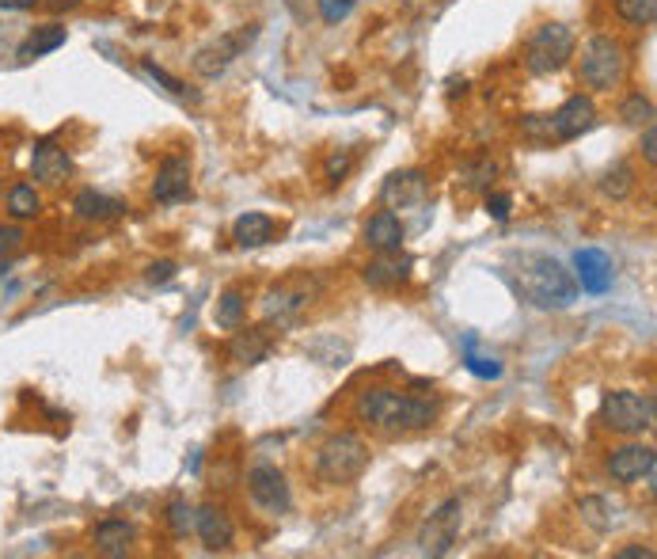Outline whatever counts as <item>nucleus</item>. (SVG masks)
<instances>
[{
	"label": "nucleus",
	"mask_w": 657,
	"mask_h": 559,
	"mask_svg": "<svg viewBox=\"0 0 657 559\" xmlns=\"http://www.w3.org/2000/svg\"><path fill=\"white\" fill-rule=\"evenodd\" d=\"M513 286L528 305L543 313H563L578 301V282L559 259L543 252H520L513 255Z\"/></svg>",
	"instance_id": "nucleus-1"
},
{
	"label": "nucleus",
	"mask_w": 657,
	"mask_h": 559,
	"mask_svg": "<svg viewBox=\"0 0 657 559\" xmlns=\"http://www.w3.org/2000/svg\"><path fill=\"white\" fill-rule=\"evenodd\" d=\"M354 415L368 427L384 430V434H411V430L434 427L437 399L391 393V388H368V393L357 396Z\"/></svg>",
	"instance_id": "nucleus-2"
},
{
	"label": "nucleus",
	"mask_w": 657,
	"mask_h": 559,
	"mask_svg": "<svg viewBox=\"0 0 657 559\" xmlns=\"http://www.w3.org/2000/svg\"><path fill=\"white\" fill-rule=\"evenodd\" d=\"M368 468V445L362 434L342 430L331 434L316 453V479L327 487H347L354 479H362Z\"/></svg>",
	"instance_id": "nucleus-3"
},
{
	"label": "nucleus",
	"mask_w": 657,
	"mask_h": 559,
	"mask_svg": "<svg viewBox=\"0 0 657 559\" xmlns=\"http://www.w3.org/2000/svg\"><path fill=\"white\" fill-rule=\"evenodd\" d=\"M627 77V54L612 35H593L582 46V84L593 92H612Z\"/></svg>",
	"instance_id": "nucleus-4"
},
{
	"label": "nucleus",
	"mask_w": 657,
	"mask_h": 559,
	"mask_svg": "<svg viewBox=\"0 0 657 559\" xmlns=\"http://www.w3.org/2000/svg\"><path fill=\"white\" fill-rule=\"evenodd\" d=\"M657 404L650 393H631V388H612L600 404V419L615 434H646L654 427Z\"/></svg>",
	"instance_id": "nucleus-5"
},
{
	"label": "nucleus",
	"mask_w": 657,
	"mask_h": 559,
	"mask_svg": "<svg viewBox=\"0 0 657 559\" xmlns=\"http://www.w3.org/2000/svg\"><path fill=\"white\" fill-rule=\"evenodd\" d=\"M574 58V31L566 23H543L525 46V66L536 77H551Z\"/></svg>",
	"instance_id": "nucleus-6"
},
{
	"label": "nucleus",
	"mask_w": 657,
	"mask_h": 559,
	"mask_svg": "<svg viewBox=\"0 0 657 559\" xmlns=\"http://www.w3.org/2000/svg\"><path fill=\"white\" fill-rule=\"evenodd\" d=\"M259 38V27L255 23H247V27H236V31H228V35H221L218 43H210V46H202V50L195 54V73L202 77V80H218L221 73H228V66L232 61L239 58V54L247 50V46Z\"/></svg>",
	"instance_id": "nucleus-7"
},
{
	"label": "nucleus",
	"mask_w": 657,
	"mask_h": 559,
	"mask_svg": "<svg viewBox=\"0 0 657 559\" xmlns=\"http://www.w3.org/2000/svg\"><path fill=\"white\" fill-rule=\"evenodd\" d=\"M460 525H464V502L460 499H445L434 514L422 522L419 529V552L422 556H448L460 537Z\"/></svg>",
	"instance_id": "nucleus-8"
},
{
	"label": "nucleus",
	"mask_w": 657,
	"mask_h": 559,
	"mask_svg": "<svg viewBox=\"0 0 657 559\" xmlns=\"http://www.w3.org/2000/svg\"><path fill=\"white\" fill-rule=\"evenodd\" d=\"M247 494H251V502L259 510H267V514H290L293 506V491H290V479L278 465H255L251 473H247Z\"/></svg>",
	"instance_id": "nucleus-9"
},
{
	"label": "nucleus",
	"mask_w": 657,
	"mask_h": 559,
	"mask_svg": "<svg viewBox=\"0 0 657 559\" xmlns=\"http://www.w3.org/2000/svg\"><path fill=\"white\" fill-rule=\"evenodd\" d=\"M593 123H597V103H593L589 95H571V100L548 118L551 141H578L582 133L593 130Z\"/></svg>",
	"instance_id": "nucleus-10"
},
{
	"label": "nucleus",
	"mask_w": 657,
	"mask_h": 559,
	"mask_svg": "<svg viewBox=\"0 0 657 559\" xmlns=\"http://www.w3.org/2000/svg\"><path fill=\"white\" fill-rule=\"evenodd\" d=\"M574 282H582V290L593 293V298L608 293L615 282L612 255L600 252V247H578V252H574Z\"/></svg>",
	"instance_id": "nucleus-11"
},
{
	"label": "nucleus",
	"mask_w": 657,
	"mask_h": 559,
	"mask_svg": "<svg viewBox=\"0 0 657 559\" xmlns=\"http://www.w3.org/2000/svg\"><path fill=\"white\" fill-rule=\"evenodd\" d=\"M190 198V160L187 156H164L152 179V202L179 206Z\"/></svg>",
	"instance_id": "nucleus-12"
},
{
	"label": "nucleus",
	"mask_w": 657,
	"mask_h": 559,
	"mask_svg": "<svg viewBox=\"0 0 657 559\" xmlns=\"http://www.w3.org/2000/svg\"><path fill=\"white\" fill-rule=\"evenodd\" d=\"M426 198H430V179L419 172V167H407V172L388 175V183L380 187L384 210H411V206H422Z\"/></svg>",
	"instance_id": "nucleus-13"
},
{
	"label": "nucleus",
	"mask_w": 657,
	"mask_h": 559,
	"mask_svg": "<svg viewBox=\"0 0 657 559\" xmlns=\"http://www.w3.org/2000/svg\"><path fill=\"white\" fill-rule=\"evenodd\" d=\"M31 175L38 183H46V187H61L73 175V160H69V153L54 138H43L31 149Z\"/></svg>",
	"instance_id": "nucleus-14"
},
{
	"label": "nucleus",
	"mask_w": 657,
	"mask_h": 559,
	"mask_svg": "<svg viewBox=\"0 0 657 559\" xmlns=\"http://www.w3.org/2000/svg\"><path fill=\"white\" fill-rule=\"evenodd\" d=\"M657 468L654 445H623V450H612L608 457V476L615 484H638V479H650Z\"/></svg>",
	"instance_id": "nucleus-15"
},
{
	"label": "nucleus",
	"mask_w": 657,
	"mask_h": 559,
	"mask_svg": "<svg viewBox=\"0 0 657 559\" xmlns=\"http://www.w3.org/2000/svg\"><path fill=\"white\" fill-rule=\"evenodd\" d=\"M411 270H414V259L411 255H399V252H380L373 263L362 270L365 286L373 290H399V286L411 282Z\"/></svg>",
	"instance_id": "nucleus-16"
},
{
	"label": "nucleus",
	"mask_w": 657,
	"mask_h": 559,
	"mask_svg": "<svg viewBox=\"0 0 657 559\" xmlns=\"http://www.w3.org/2000/svg\"><path fill=\"white\" fill-rule=\"evenodd\" d=\"M195 533L210 552H228L232 540H236V529H232V517L224 514L221 506L206 502V506L195 510Z\"/></svg>",
	"instance_id": "nucleus-17"
},
{
	"label": "nucleus",
	"mask_w": 657,
	"mask_h": 559,
	"mask_svg": "<svg viewBox=\"0 0 657 559\" xmlns=\"http://www.w3.org/2000/svg\"><path fill=\"white\" fill-rule=\"evenodd\" d=\"M312 293H316V286L308 282V278H290V282L274 286V290L267 293V301H262V308H267L270 319H290L296 316L301 308L312 305Z\"/></svg>",
	"instance_id": "nucleus-18"
},
{
	"label": "nucleus",
	"mask_w": 657,
	"mask_h": 559,
	"mask_svg": "<svg viewBox=\"0 0 657 559\" xmlns=\"http://www.w3.org/2000/svg\"><path fill=\"white\" fill-rule=\"evenodd\" d=\"M403 240H407V229L391 210H380V213H373V218H368L365 244L373 247V252H399V247H403Z\"/></svg>",
	"instance_id": "nucleus-19"
},
{
	"label": "nucleus",
	"mask_w": 657,
	"mask_h": 559,
	"mask_svg": "<svg viewBox=\"0 0 657 559\" xmlns=\"http://www.w3.org/2000/svg\"><path fill=\"white\" fill-rule=\"evenodd\" d=\"M270 350H274V335H270V327H247V331H239L236 339H232L228 354L236 358L239 365H259L270 358Z\"/></svg>",
	"instance_id": "nucleus-20"
},
{
	"label": "nucleus",
	"mask_w": 657,
	"mask_h": 559,
	"mask_svg": "<svg viewBox=\"0 0 657 559\" xmlns=\"http://www.w3.org/2000/svg\"><path fill=\"white\" fill-rule=\"evenodd\" d=\"M66 38H69V31L61 27V23H46V27H35L27 38H23L20 50H15V58L27 66V61H38V58H46V54L61 50V46H66Z\"/></svg>",
	"instance_id": "nucleus-21"
},
{
	"label": "nucleus",
	"mask_w": 657,
	"mask_h": 559,
	"mask_svg": "<svg viewBox=\"0 0 657 559\" xmlns=\"http://www.w3.org/2000/svg\"><path fill=\"white\" fill-rule=\"evenodd\" d=\"M133 540H138V529L126 517H107L95 525V552L103 556H126Z\"/></svg>",
	"instance_id": "nucleus-22"
},
{
	"label": "nucleus",
	"mask_w": 657,
	"mask_h": 559,
	"mask_svg": "<svg viewBox=\"0 0 657 559\" xmlns=\"http://www.w3.org/2000/svg\"><path fill=\"white\" fill-rule=\"evenodd\" d=\"M73 213L80 221H115L126 213V202L122 198L99 195V190H80L73 198Z\"/></svg>",
	"instance_id": "nucleus-23"
},
{
	"label": "nucleus",
	"mask_w": 657,
	"mask_h": 559,
	"mask_svg": "<svg viewBox=\"0 0 657 559\" xmlns=\"http://www.w3.org/2000/svg\"><path fill=\"white\" fill-rule=\"evenodd\" d=\"M274 233L278 225L270 213H244V218H236V225H232V240H236L239 247H262L274 240Z\"/></svg>",
	"instance_id": "nucleus-24"
},
{
	"label": "nucleus",
	"mask_w": 657,
	"mask_h": 559,
	"mask_svg": "<svg viewBox=\"0 0 657 559\" xmlns=\"http://www.w3.org/2000/svg\"><path fill=\"white\" fill-rule=\"evenodd\" d=\"M464 365H468V373H476L479 381H498L502 377V362L494 354H486V350H479L476 335L464 339Z\"/></svg>",
	"instance_id": "nucleus-25"
},
{
	"label": "nucleus",
	"mask_w": 657,
	"mask_h": 559,
	"mask_svg": "<svg viewBox=\"0 0 657 559\" xmlns=\"http://www.w3.org/2000/svg\"><path fill=\"white\" fill-rule=\"evenodd\" d=\"M38 210H43V195L35 190V183H15V187L8 190V213H12L15 221L38 218Z\"/></svg>",
	"instance_id": "nucleus-26"
},
{
	"label": "nucleus",
	"mask_w": 657,
	"mask_h": 559,
	"mask_svg": "<svg viewBox=\"0 0 657 559\" xmlns=\"http://www.w3.org/2000/svg\"><path fill=\"white\" fill-rule=\"evenodd\" d=\"M213 316H218V327H224V331H239V327H244V316H247V298L239 290H224Z\"/></svg>",
	"instance_id": "nucleus-27"
},
{
	"label": "nucleus",
	"mask_w": 657,
	"mask_h": 559,
	"mask_svg": "<svg viewBox=\"0 0 657 559\" xmlns=\"http://www.w3.org/2000/svg\"><path fill=\"white\" fill-rule=\"evenodd\" d=\"M578 514L593 533H608L615 522V510L608 506V499H600V494H585V499L578 502Z\"/></svg>",
	"instance_id": "nucleus-28"
},
{
	"label": "nucleus",
	"mask_w": 657,
	"mask_h": 559,
	"mask_svg": "<svg viewBox=\"0 0 657 559\" xmlns=\"http://www.w3.org/2000/svg\"><path fill=\"white\" fill-rule=\"evenodd\" d=\"M600 187H605L608 198L623 202V198H627L631 190H635V167H631L627 160H620V164H612V167L605 172V183H600Z\"/></svg>",
	"instance_id": "nucleus-29"
},
{
	"label": "nucleus",
	"mask_w": 657,
	"mask_h": 559,
	"mask_svg": "<svg viewBox=\"0 0 657 559\" xmlns=\"http://www.w3.org/2000/svg\"><path fill=\"white\" fill-rule=\"evenodd\" d=\"M620 20H627L631 27H650L657 20V0H615Z\"/></svg>",
	"instance_id": "nucleus-30"
},
{
	"label": "nucleus",
	"mask_w": 657,
	"mask_h": 559,
	"mask_svg": "<svg viewBox=\"0 0 657 559\" xmlns=\"http://www.w3.org/2000/svg\"><path fill=\"white\" fill-rule=\"evenodd\" d=\"M620 118H623L627 126H650V123H654V103H650V95L631 92L627 100H623V107H620Z\"/></svg>",
	"instance_id": "nucleus-31"
},
{
	"label": "nucleus",
	"mask_w": 657,
	"mask_h": 559,
	"mask_svg": "<svg viewBox=\"0 0 657 559\" xmlns=\"http://www.w3.org/2000/svg\"><path fill=\"white\" fill-rule=\"evenodd\" d=\"M141 69H145V77H149V80H156V84L164 88V92H172L175 100H198V92H190V88L183 84L179 77H172V73H167V69H160L152 58L141 61Z\"/></svg>",
	"instance_id": "nucleus-32"
},
{
	"label": "nucleus",
	"mask_w": 657,
	"mask_h": 559,
	"mask_svg": "<svg viewBox=\"0 0 657 559\" xmlns=\"http://www.w3.org/2000/svg\"><path fill=\"white\" fill-rule=\"evenodd\" d=\"M167 529L175 533V537H190L195 533V506H190L187 499H172L167 502Z\"/></svg>",
	"instance_id": "nucleus-33"
},
{
	"label": "nucleus",
	"mask_w": 657,
	"mask_h": 559,
	"mask_svg": "<svg viewBox=\"0 0 657 559\" xmlns=\"http://www.w3.org/2000/svg\"><path fill=\"white\" fill-rule=\"evenodd\" d=\"M494 175H498V164H494L491 156H483V160H476V164L464 167V183H468V187H486Z\"/></svg>",
	"instance_id": "nucleus-34"
},
{
	"label": "nucleus",
	"mask_w": 657,
	"mask_h": 559,
	"mask_svg": "<svg viewBox=\"0 0 657 559\" xmlns=\"http://www.w3.org/2000/svg\"><path fill=\"white\" fill-rule=\"evenodd\" d=\"M357 0H319V20L324 23H342L350 12H354Z\"/></svg>",
	"instance_id": "nucleus-35"
},
{
	"label": "nucleus",
	"mask_w": 657,
	"mask_h": 559,
	"mask_svg": "<svg viewBox=\"0 0 657 559\" xmlns=\"http://www.w3.org/2000/svg\"><path fill=\"white\" fill-rule=\"evenodd\" d=\"M486 213H491L494 221H509L513 218V198L506 190H494V195H486Z\"/></svg>",
	"instance_id": "nucleus-36"
},
{
	"label": "nucleus",
	"mask_w": 657,
	"mask_h": 559,
	"mask_svg": "<svg viewBox=\"0 0 657 559\" xmlns=\"http://www.w3.org/2000/svg\"><path fill=\"white\" fill-rule=\"evenodd\" d=\"M23 229L20 225H0V259H8V255H15L23 247Z\"/></svg>",
	"instance_id": "nucleus-37"
},
{
	"label": "nucleus",
	"mask_w": 657,
	"mask_h": 559,
	"mask_svg": "<svg viewBox=\"0 0 657 559\" xmlns=\"http://www.w3.org/2000/svg\"><path fill=\"white\" fill-rule=\"evenodd\" d=\"M350 164H354V160H350V153H335L331 160H327V183H331V187H339V183L347 179Z\"/></svg>",
	"instance_id": "nucleus-38"
},
{
	"label": "nucleus",
	"mask_w": 657,
	"mask_h": 559,
	"mask_svg": "<svg viewBox=\"0 0 657 559\" xmlns=\"http://www.w3.org/2000/svg\"><path fill=\"white\" fill-rule=\"evenodd\" d=\"M145 278H149L152 286H164V282H172V278H175V263H152Z\"/></svg>",
	"instance_id": "nucleus-39"
},
{
	"label": "nucleus",
	"mask_w": 657,
	"mask_h": 559,
	"mask_svg": "<svg viewBox=\"0 0 657 559\" xmlns=\"http://www.w3.org/2000/svg\"><path fill=\"white\" fill-rule=\"evenodd\" d=\"M615 559H654V548L650 545H631V548H620Z\"/></svg>",
	"instance_id": "nucleus-40"
},
{
	"label": "nucleus",
	"mask_w": 657,
	"mask_h": 559,
	"mask_svg": "<svg viewBox=\"0 0 657 559\" xmlns=\"http://www.w3.org/2000/svg\"><path fill=\"white\" fill-rule=\"evenodd\" d=\"M643 156L650 160V164H654V160H657V133H654V123H650V126H646V130H643Z\"/></svg>",
	"instance_id": "nucleus-41"
},
{
	"label": "nucleus",
	"mask_w": 657,
	"mask_h": 559,
	"mask_svg": "<svg viewBox=\"0 0 657 559\" xmlns=\"http://www.w3.org/2000/svg\"><path fill=\"white\" fill-rule=\"evenodd\" d=\"M43 0H0V12H31V8H38Z\"/></svg>",
	"instance_id": "nucleus-42"
}]
</instances>
